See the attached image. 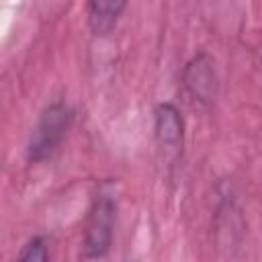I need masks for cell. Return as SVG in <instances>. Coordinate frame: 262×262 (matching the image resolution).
Listing matches in <instances>:
<instances>
[{"label":"cell","mask_w":262,"mask_h":262,"mask_svg":"<svg viewBox=\"0 0 262 262\" xmlns=\"http://www.w3.org/2000/svg\"><path fill=\"white\" fill-rule=\"evenodd\" d=\"M72 113L63 106V104H53L51 108L45 111V115L41 117L35 135L31 139V158H43L47 154H51L55 149V145L59 143V139L63 137L68 125H70Z\"/></svg>","instance_id":"obj_1"},{"label":"cell","mask_w":262,"mask_h":262,"mask_svg":"<svg viewBox=\"0 0 262 262\" xmlns=\"http://www.w3.org/2000/svg\"><path fill=\"white\" fill-rule=\"evenodd\" d=\"M111 221H113V203L108 199H100L92 211V223L86 233V248L90 254L96 256L108 248Z\"/></svg>","instance_id":"obj_2"},{"label":"cell","mask_w":262,"mask_h":262,"mask_svg":"<svg viewBox=\"0 0 262 262\" xmlns=\"http://www.w3.org/2000/svg\"><path fill=\"white\" fill-rule=\"evenodd\" d=\"M156 131L164 145L178 147L182 141V121L172 104H162L156 113Z\"/></svg>","instance_id":"obj_3"},{"label":"cell","mask_w":262,"mask_h":262,"mask_svg":"<svg viewBox=\"0 0 262 262\" xmlns=\"http://www.w3.org/2000/svg\"><path fill=\"white\" fill-rule=\"evenodd\" d=\"M125 2H90L88 4V23L94 33H106L115 27L119 14L123 12Z\"/></svg>","instance_id":"obj_4"},{"label":"cell","mask_w":262,"mask_h":262,"mask_svg":"<svg viewBox=\"0 0 262 262\" xmlns=\"http://www.w3.org/2000/svg\"><path fill=\"white\" fill-rule=\"evenodd\" d=\"M18 262H49V258H47V246H45V242H43L41 237H35V239H31V242L25 246V250L20 252V258H18Z\"/></svg>","instance_id":"obj_5"}]
</instances>
